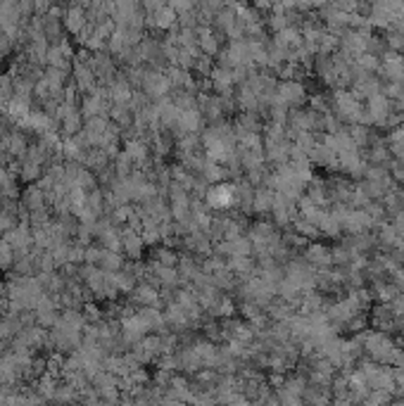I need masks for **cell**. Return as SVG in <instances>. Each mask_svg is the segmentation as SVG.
Segmentation results:
<instances>
[{
  "mask_svg": "<svg viewBox=\"0 0 404 406\" xmlns=\"http://www.w3.org/2000/svg\"><path fill=\"white\" fill-rule=\"evenodd\" d=\"M228 202H231V188L228 185H216L209 192V204L212 207H226Z\"/></svg>",
  "mask_w": 404,
  "mask_h": 406,
  "instance_id": "cell-1",
  "label": "cell"
}]
</instances>
